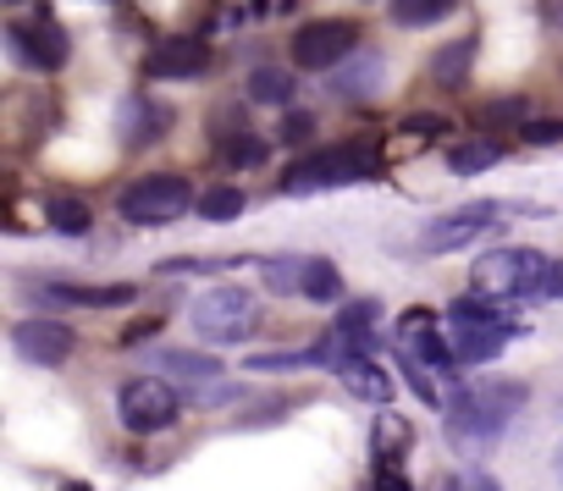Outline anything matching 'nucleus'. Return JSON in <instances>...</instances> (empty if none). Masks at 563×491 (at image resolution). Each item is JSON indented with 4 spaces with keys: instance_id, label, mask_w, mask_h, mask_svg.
<instances>
[{
    "instance_id": "obj_11",
    "label": "nucleus",
    "mask_w": 563,
    "mask_h": 491,
    "mask_svg": "<svg viewBox=\"0 0 563 491\" xmlns=\"http://www.w3.org/2000/svg\"><path fill=\"white\" fill-rule=\"evenodd\" d=\"M398 354H409V359H420L426 370H442V376H459V365H464L453 354V343H442V326H437L431 310H409L398 321Z\"/></svg>"
},
{
    "instance_id": "obj_8",
    "label": "nucleus",
    "mask_w": 563,
    "mask_h": 491,
    "mask_svg": "<svg viewBox=\"0 0 563 491\" xmlns=\"http://www.w3.org/2000/svg\"><path fill=\"white\" fill-rule=\"evenodd\" d=\"M288 51H294V62L305 72H338L360 51V29L349 18H321V23H305Z\"/></svg>"
},
{
    "instance_id": "obj_34",
    "label": "nucleus",
    "mask_w": 563,
    "mask_h": 491,
    "mask_svg": "<svg viewBox=\"0 0 563 491\" xmlns=\"http://www.w3.org/2000/svg\"><path fill=\"white\" fill-rule=\"evenodd\" d=\"M371 491H415V486H409V475H404V469L382 464V469L371 475Z\"/></svg>"
},
{
    "instance_id": "obj_35",
    "label": "nucleus",
    "mask_w": 563,
    "mask_h": 491,
    "mask_svg": "<svg viewBox=\"0 0 563 491\" xmlns=\"http://www.w3.org/2000/svg\"><path fill=\"white\" fill-rule=\"evenodd\" d=\"M525 138H530V144H558V138H563V122H530Z\"/></svg>"
},
{
    "instance_id": "obj_32",
    "label": "nucleus",
    "mask_w": 563,
    "mask_h": 491,
    "mask_svg": "<svg viewBox=\"0 0 563 491\" xmlns=\"http://www.w3.org/2000/svg\"><path fill=\"white\" fill-rule=\"evenodd\" d=\"M442 491H503L486 469H459V475H448L442 480Z\"/></svg>"
},
{
    "instance_id": "obj_22",
    "label": "nucleus",
    "mask_w": 563,
    "mask_h": 491,
    "mask_svg": "<svg viewBox=\"0 0 563 491\" xmlns=\"http://www.w3.org/2000/svg\"><path fill=\"white\" fill-rule=\"evenodd\" d=\"M376 315H382V304H376V299H360V304H349V310L332 321V332H338L349 348L365 354V348H371V326H376Z\"/></svg>"
},
{
    "instance_id": "obj_6",
    "label": "nucleus",
    "mask_w": 563,
    "mask_h": 491,
    "mask_svg": "<svg viewBox=\"0 0 563 491\" xmlns=\"http://www.w3.org/2000/svg\"><path fill=\"white\" fill-rule=\"evenodd\" d=\"M519 326L514 321H503L497 310H492V299H459L453 310H448V337H453V354L464 359V365H492L503 348H508V337H514Z\"/></svg>"
},
{
    "instance_id": "obj_5",
    "label": "nucleus",
    "mask_w": 563,
    "mask_h": 491,
    "mask_svg": "<svg viewBox=\"0 0 563 491\" xmlns=\"http://www.w3.org/2000/svg\"><path fill=\"white\" fill-rule=\"evenodd\" d=\"M194 332L205 343H221V348L227 343H249L260 332V299L249 288H238V282H221V288L194 299Z\"/></svg>"
},
{
    "instance_id": "obj_18",
    "label": "nucleus",
    "mask_w": 563,
    "mask_h": 491,
    "mask_svg": "<svg viewBox=\"0 0 563 491\" xmlns=\"http://www.w3.org/2000/svg\"><path fill=\"white\" fill-rule=\"evenodd\" d=\"M376 89H382V56H371V51L332 72V94H343V100H371Z\"/></svg>"
},
{
    "instance_id": "obj_10",
    "label": "nucleus",
    "mask_w": 563,
    "mask_h": 491,
    "mask_svg": "<svg viewBox=\"0 0 563 491\" xmlns=\"http://www.w3.org/2000/svg\"><path fill=\"white\" fill-rule=\"evenodd\" d=\"M12 348H18L29 365H45V370H56V365H67V359H73L78 337H73V326H67V321L29 315V321H18V326H12Z\"/></svg>"
},
{
    "instance_id": "obj_12",
    "label": "nucleus",
    "mask_w": 563,
    "mask_h": 491,
    "mask_svg": "<svg viewBox=\"0 0 563 491\" xmlns=\"http://www.w3.org/2000/svg\"><path fill=\"white\" fill-rule=\"evenodd\" d=\"M497 221V204H464V210H448L437 215L426 232H420V249L426 255H453V249H470L475 237H486Z\"/></svg>"
},
{
    "instance_id": "obj_7",
    "label": "nucleus",
    "mask_w": 563,
    "mask_h": 491,
    "mask_svg": "<svg viewBox=\"0 0 563 491\" xmlns=\"http://www.w3.org/2000/svg\"><path fill=\"white\" fill-rule=\"evenodd\" d=\"M7 51L29 72H62L67 56H73V40H67V29L56 18L40 12V18H12L7 23Z\"/></svg>"
},
{
    "instance_id": "obj_30",
    "label": "nucleus",
    "mask_w": 563,
    "mask_h": 491,
    "mask_svg": "<svg viewBox=\"0 0 563 491\" xmlns=\"http://www.w3.org/2000/svg\"><path fill=\"white\" fill-rule=\"evenodd\" d=\"M393 447H409V425H404L398 414H382V420H376V458L393 464Z\"/></svg>"
},
{
    "instance_id": "obj_17",
    "label": "nucleus",
    "mask_w": 563,
    "mask_h": 491,
    "mask_svg": "<svg viewBox=\"0 0 563 491\" xmlns=\"http://www.w3.org/2000/svg\"><path fill=\"white\" fill-rule=\"evenodd\" d=\"M45 221H51L62 237H78V232L95 226V204H89L84 193H73V188H56V193H45Z\"/></svg>"
},
{
    "instance_id": "obj_15",
    "label": "nucleus",
    "mask_w": 563,
    "mask_h": 491,
    "mask_svg": "<svg viewBox=\"0 0 563 491\" xmlns=\"http://www.w3.org/2000/svg\"><path fill=\"white\" fill-rule=\"evenodd\" d=\"M40 299L51 304H89V310H117V304H133L139 288L133 282H117V288H78V282H51L40 288Z\"/></svg>"
},
{
    "instance_id": "obj_20",
    "label": "nucleus",
    "mask_w": 563,
    "mask_h": 491,
    "mask_svg": "<svg viewBox=\"0 0 563 491\" xmlns=\"http://www.w3.org/2000/svg\"><path fill=\"white\" fill-rule=\"evenodd\" d=\"M497 160H503V144H497V138H464V144L448 149V171H453V177H481V171H492Z\"/></svg>"
},
{
    "instance_id": "obj_33",
    "label": "nucleus",
    "mask_w": 563,
    "mask_h": 491,
    "mask_svg": "<svg viewBox=\"0 0 563 491\" xmlns=\"http://www.w3.org/2000/svg\"><path fill=\"white\" fill-rule=\"evenodd\" d=\"M316 133V116H305V111H288V116H282V138H288V144H305Z\"/></svg>"
},
{
    "instance_id": "obj_39",
    "label": "nucleus",
    "mask_w": 563,
    "mask_h": 491,
    "mask_svg": "<svg viewBox=\"0 0 563 491\" xmlns=\"http://www.w3.org/2000/svg\"><path fill=\"white\" fill-rule=\"evenodd\" d=\"M558 480H563V447H558Z\"/></svg>"
},
{
    "instance_id": "obj_28",
    "label": "nucleus",
    "mask_w": 563,
    "mask_h": 491,
    "mask_svg": "<svg viewBox=\"0 0 563 491\" xmlns=\"http://www.w3.org/2000/svg\"><path fill=\"white\" fill-rule=\"evenodd\" d=\"M216 155H221V166L249 171V166H265V155H271V149H265L254 133H232V138H221V149H216Z\"/></svg>"
},
{
    "instance_id": "obj_31",
    "label": "nucleus",
    "mask_w": 563,
    "mask_h": 491,
    "mask_svg": "<svg viewBox=\"0 0 563 491\" xmlns=\"http://www.w3.org/2000/svg\"><path fill=\"white\" fill-rule=\"evenodd\" d=\"M310 365H321L316 348H305V354H254V359H249V370H260V376H265V370H310Z\"/></svg>"
},
{
    "instance_id": "obj_13",
    "label": "nucleus",
    "mask_w": 563,
    "mask_h": 491,
    "mask_svg": "<svg viewBox=\"0 0 563 491\" xmlns=\"http://www.w3.org/2000/svg\"><path fill=\"white\" fill-rule=\"evenodd\" d=\"M144 72L155 83H194L210 72V45L194 40V34H177V40H161L150 56H144Z\"/></svg>"
},
{
    "instance_id": "obj_14",
    "label": "nucleus",
    "mask_w": 563,
    "mask_h": 491,
    "mask_svg": "<svg viewBox=\"0 0 563 491\" xmlns=\"http://www.w3.org/2000/svg\"><path fill=\"white\" fill-rule=\"evenodd\" d=\"M166 127H172V111H166V105H155V100H144V94H128V100L117 105V138H122L128 149L155 144Z\"/></svg>"
},
{
    "instance_id": "obj_25",
    "label": "nucleus",
    "mask_w": 563,
    "mask_h": 491,
    "mask_svg": "<svg viewBox=\"0 0 563 491\" xmlns=\"http://www.w3.org/2000/svg\"><path fill=\"white\" fill-rule=\"evenodd\" d=\"M453 12V0H393V23L398 29H431Z\"/></svg>"
},
{
    "instance_id": "obj_24",
    "label": "nucleus",
    "mask_w": 563,
    "mask_h": 491,
    "mask_svg": "<svg viewBox=\"0 0 563 491\" xmlns=\"http://www.w3.org/2000/svg\"><path fill=\"white\" fill-rule=\"evenodd\" d=\"M249 100H254V105H288V100H294V72L254 67V72H249Z\"/></svg>"
},
{
    "instance_id": "obj_1",
    "label": "nucleus",
    "mask_w": 563,
    "mask_h": 491,
    "mask_svg": "<svg viewBox=\"0 0 563 491\" xmlns=\"http://www.w3.org/2000/svg\"><path fill=\"white\" fill-rule=\"evenodd\" d=\"M365 177H382V149L376 144H332V149L299 155L288 171H282V193L310 199V193H327V188H343V182H365Z\"/></svg>"
},
{
    "instance_id": "obj_2",
    "label": "nucleus",
    "mask_w": 563,
    "mask_h": 491,
    "mask_svg": "<svg viewBox=\"0 0 563 491\" xmlns=\"http://www.w3.org/2000/svg\"><path fill=\"white\" fill-rule=\"evenodd\" d=\"M547 277L552 266L536 249H486L470 271L481 299H547Z\"/></svg>"
},
{
    "instance_id": "obj_36",
    "label": "nucleus",
    "mask_w": 563,
    "mask_h": 491,
    "mask_svg": "<svg viewBox=\"0 0 563 491\" xmlns=\"http://www.w3.org/2000/svg\"><path fill=\"white\" fill-rule=\"evenodd\" d=\"M541 18L547 23H563V0H541Z\"/></svg>"
},
{
    "instance_id": "obj_3",
    "label": "nucleus",
    "mask_w": 563,
    "mask_h": 491,
    "mask_svg": "<svg viewBox=\"0 0 563 491\" xmlns=\"http://www.w3.org/2000/svg\"><path fill=\"white\" fill-rule=\"evenodd\" d=\"M519 403H525V387H519V381L459 387V392L448 398V425H453L464 442H492V436H503V425L514 420Z\"/></svg>"
},
{
    "instance_id": "obj_4",
    "label": "nucleus",
    "mask_w": 563,
    "mask_h": 491,
    "mask_svg": "<svg viewBox=\"0 0 563 491\" xmlns=\"http://www.w3.org/2000/svg\"><path fill=\"white\" fill-rule=\"evenodd\" d=\"M199 199H194V182L183 171H150V177H133L122 193H117V215L133 221V226H166L177 215H188Z\"/></svg>"
},
{
    "instance_id": "obj_23",
    "label": "nucleus",
    "mask_w": 563,
    "mask_h": 491,
    "mask_svg": "<svg viewBox=\"0 0 563 491\" xmlns=\"http://www.w3.org/2000/svg\"><path fill=\"white\" fill-rule=\"evenodd\" d=\"M155 365H161V370H172L177 381H216V376H221V359L194 354V348H166Z\"/></svg>"
},
{
    "instance_id": "obj_38",
    "label": "nucleus",
    "mask_w": 563,
    "mask_h": 491,
    "mask_svg": "<svg viewBox=\"0 0 563 491\" xmlns=\"http://www.w3.org/2000/svg\"><path fill=\"white\" fill-rule=\"evenodd\" d=\"M62 491H89V486H84V480H67V486H62Z\"/></svg>"
},
{
    "instance_id": "obj_19",
    "label": "nucleus",
    "mask_w": 563,
    "mask_h": 491,
    "mask_svg": "<svg viewBox=\"0 0 563 491\" xmlns=\"http://www.w3.org/2000/svg\"><path fill=\"white\" fill-rule=\"evenodd\" d=\"M305 277H310V255H265L260 260L265 293H305Z\"/></svg>"
},
{
    "instance_id": "obj_27",
    "label": "nucleus",
    "mask_w": 563,
    "mask_h": 491,
    "mask_svg": "<svg viewBox=\"0 0 563 491\" xmlns=\"http://www.w3.org/2000/svg\"><path fill=\"white\" fill-rule=\"evenodd\" d=\"M305 299H310V304H338V299H343V277H338V266H332V260H321V255H310V277H305Z\"/></svg>"
},
{
    "instance_id": "obj_26",
    "label": "nucleus",
    "mask_w": 563,
    "mask_h": 491,
    "mask_svg": "<svg viewBox=\"0 0 563 491\" xmlns=\"http://www.w3.org/2000/svg\"><path fill=\"white\" fill-rule=\"evenodd\" d=\"M243 204H249V199H243V188L216 182V188H205V193H199V204H194V210H199L205 221H232V215H243Z\"/></svg>"
},
{
    "instance_id": "obj_21",
    "label": "nucleus",
    "mask_w": 563,
    "mask_h": 491,
    "mask_svg": "<svg viewBox=\"0 0 563 491\" xmlns=\"http://www.w3.org/2000/svg\"><path fill=\"white\" fill-rule=\"evenodd\" d=\"M470 67H475V40H453V45H442V51L431 56V78H437L442 89H459V83L470 78Z\"/></svg>"
},
{
    "instance_id": "obj_16",
    "label": "nucleus",
    "mask_w": 563,
    "mask_h": 491,
    "mask_svg": "<svg viewBox=\"0 0 563 491\" xmlns=\"http://www.w3.org/2000/svg\"><path fill=\"white\" fill-rule=\"evenodd\" d=\"M338 376H343V387H349L354 398H371V403H387V398H393V381H387V370H382L371 354H343V359H338Z\"/></svg>"
},
{
    "instance_id": "obj_37",
    "label": "nucleus",
    "mask_w": 563,
    "mask_h": 491,
    "mask_svg": "<svg viewBox=\"0 0 563 491\" xmlns=\"http://www.w3.org/2000/svg\"><path fill=\"white\" fill-rule=\"evenodd\" d=\"M547 299H563V266H558V271L547 277Z\"/></svg>"
},
{
    "instance_id": "obj_9",
    "label": "nucleus",
    "mask_w": 563,
    "mask_h": 491,
    "mask_svg": "<svg viewBox=\"0 0 563 491\" xmlns=\"http://www.w3.org/2000/svg\"><path fill=\"white\" fill-rule=\"evenodd\" d=\"M117 409H122V425H128L133 436H155V431L177 425L183 398H177L161 376H139V381H128V387L117 392Z\"/></svg>"
},
{
    "instance_id": "obj_29",
    "label": "nucleus",
    "mask_w": 563,
    "mask_h": 491,
    "mask_svg": "<svg viewBox=\"0 0 563 491\" xmlns=\"http://www.w3.org/2000/svg\"><path fill=\"white\" fill-rule=\"evenodd\" d=\"M481 122L486 127H519L525 133L530 127V100H514V94L508 100H492V105H481Z\"/></svg>"
}]
</instances>
